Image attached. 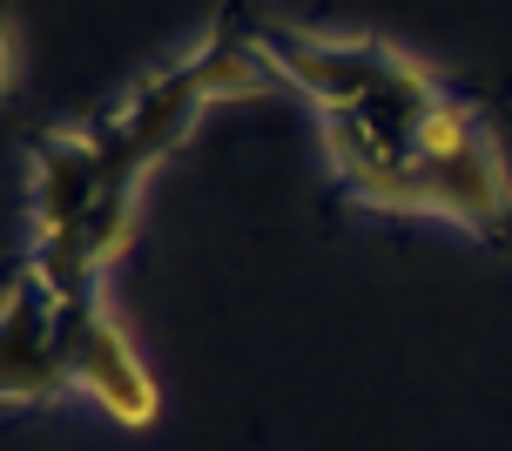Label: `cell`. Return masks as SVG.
Listing matches in <instances>:
<instances>
[{
    "label": "cell",
    "instance_id": "3957f363",
    "mask_svg": "<svg viewBox=\"0 0 512 451\" xmlns=\"http://www.w3.org/2000/svg\"><path fill=\"white\" fill-rule=\"evenodd\" d=\"M418 216L459 223L472 236H506L512 229V176L499 162V142L459 95L445 101L418 149Z\"/></svg>",
    "mask_w": 512,
    "mask_h": 451
},
{
    "label": "cell",
    "instance_id": "6da1fadb",
    "mask_svg": "<svg viewBox=\"0 0 512 451\" xmlns=\"http://www.w3.org/2000/svg\"><path fill=\"white\" fill-rule=\"evenodd\" d=\"M270 68L263 54L223 34H203L176 68L135 81L115 115L95 128H61L34 142V270L68 303L102 297V270L128 250L135 189L162 155L196 128L209 101L263 95Z\"/></svg>",
    "mask_w": 512,
    "mask_h": 451
},
{
    "label": "cell",
    "instance_id": "277c9868",
    "mask_svg": "<svg viewBox=\"0 0 512 451\" xmlns=\"http://www.w3.org/2000/svg\"><path fill=\"white\" fill-rule=\"evenodd\" d=\"M68 337H75V303L27 263L7 290V310H0V398L27 411V404L75 391Z\"/></svg>",
    "mask_w": 512,
    "mask_h": 451
},
{
    "label": "cell",
    "instance_id": "5b68a950",
    "mask_svg": "<svg viewBox=\"0 0 512 451\" xmlns=\"http://www.w3.org/2000/svg\"><path fill=\"white\" fill-rule=\"evenodd\" d=\"M68 371H75V391H81V398H95L115 425H149V418H155V377H149V364L135 357L128 330L102 310V297H95V303H75Z\"/></svg>",
    "mask_w": 512,
    "mask_h": 451
},
{
    "label": "cell",
    "instance_id": "7a4b0ae2",
    "mask_svg": "<svg viewBox=\"0 0 512 451\" xmlns=\"http://www.w3.org/2000/svg\"><path fill=\"white\" fill-rule=\"evenodd\" d=\"M250 48L317 108L324 162L344 196L384 216H418V149L452 88L378 34H317V27H256Z\"/></svg>",
    "mask_w": 512,
    "mask_h": 451
}]
</instances>
